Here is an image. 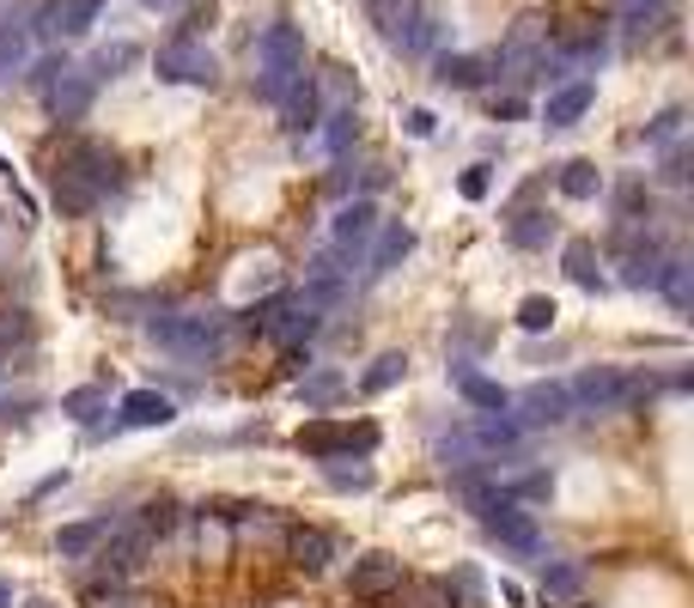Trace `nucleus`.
<instances>
[{
  "mask_svg": "<svg viewBox=\"0 0 694 608\" xmlns=\"http://www.w3.org/2000/svg\"><path fill=\"white\" fill-rule=\"evenodd\" d=\"M110 535V517H86V523H62V530H55V554H62V560H86V554H92L98 542H104Z\"/></svg>",
  "mask_w": 694,
  "mask_h": 608,
  "instance_id": "obj_26",
  "label": "nucleus"
},
{
  "mask_svg": "<svg viewBox=\"0 0 694 608\" xmlns=\"http://www.w3.org/2000/svg\"><path fill=\"white\" fill-rule=\"evenodd\" d=\"M506 243L512 250H548V243H555V213L548 207H512Z\"/></svg>",
  "mask_w": 694,
  "mask_h": 608,
  "instance_id": "obj_24",
  "label": "nucleus"
},
{
  "mask_svg": "<svg viewBox=\"0 0 694 608\" xmlns=\"http://www.w3.org/2000/svg\"><path fill=\"white\" fill-rule=\"evenodd\" d=\"M652 207V195H646V182H621L616 189V219L621 226H640V213Z\"/></svg>",
  "mask_w": 694,
  "mask_h": 608,
  "instance_id": "obj_41",
  "label": "nucleus"
},
{
  "mask_svg": "<svg viewBox=\"0 0 694 608\" xmlns=\"http://www.w3.org/2000/svg\"><path fill=\"white\" fill-rule=\"evenodd\" d=\"M408 256H415V226H402V219H378V231H371V256H366V280L396 274Z\"/></svg>",
  "mask_w": 694,
  "mask_h": 608,
  "instance_id": "obj_16",
  "label": "nucleus"
},
{
  "mask_svg": "<svg viewBox=\"0 0 694 608\" xmlns=\"http://www.w3.org/2000/svg\"><path fill=\"white\" fill-rule=\"evenodd\" d=\"M341 292H348V268H341V262L324 250V256L305 268V292H299V304H311V311H329Z\"/></svg>",
  "mask_w": 694,
  "mask_h": 608,
  "instance_id": "obj_22",
  "label": "nucleus"
},
{
  "mask_svg": "<svg viewBox=\"0 0 694 608\" xmlns=\"http://www.w3.org/2000/svg\"><path fill=\"white\" fill-rule=\"evenodd\" d=\"M324 481L336 486V493H371V486H378V474H371V463H354V469H348V463H324Z\"/></svg>",
  "mask_w": 694,
  "mask_h": 608,
  "instance_id": "obj_37",
  "label": "nucleus"
},
{
  "mask_svg": "<svg viewBox=\"0 0 694 608\" xmlns=\"http://www.w3.org/2000/svg\"><path fill=\"white\" fill-rule=\"evenodd\" d=\"M62 165H67V170H79V177L98 189V195H110V189H123V182H128L123 159H116L110 147H98V140H79V147H67Z\"/></svg>",
  "mask_w": 694,
  "mask_h": 608,
  "instance_id": "obj_15",
  "label": "nucleus"
},
{
  "mask_svg": "<svg viewBox=\"0 0 694 608\" xmlns=\"http://www.w3.org/2000/svg\"><path fill=\"white\" fill-rule=\"evenodd\" d=\"M609 256H616V280L633 292L658 287V268H664V250L646 238L640 226H616V238H609Z\"/></svg>",
  "mask_w": 694,
  "mask_h": 608,
  "instance_id": "obj_5",
  "label": "nucleus"
},
{
  "mask_svg": "<svg viewBox=\"0 0 694 608\" xmlns=\"http://www.w3.org/2000/svg\"><path fill=\"white\" fill-rule=\"evenodd\" d=\"M366 13L378 25V37L390 49H402V55H427L432 37H439V25L420 13V0H366Z\"/></svg>",
  "mask_w": 694,
  "mask_h": 608,
  "instance_id": "obj_4",
  "label": "nucleus"
},
{
  "mask_svg": "<svg viewBox=\"0 0 694 608\" xmlns=\"http://www.w3.org/2000/svg\"><path fill=\"white\" fill-rule=\"evenodd\" d=\"M354 135H359V116H354V104L348 110H336V116H329V152H336V159H348V147H354Z\"/></svg>",
  "mask_w": 694,
  "mask_h": 608,
  "instance_id": "obj_42",
  "label": "nucleus"
},
{
  "mask_svg": "<svg viewBox=\"0 0 694 608\" xmlns=\"http://www.w3.org/2000/svg\"><path fill=\"white\" fill-rule=\"evenodd\" d=\"M378 426L371 420H329V414H311L293 432V444L311 456V463H336V456H371L378 451Z\"/></svg>",
  "mask_w": 694,
  "mask_h": 608,
  "instance_id": "obj_3",
  "label": "nucleus"
},
{
  "mask_svg": "<svg viewBox=\"0 0 694 608\" xmlns=\"http://www.w3.org/2000/svg\"><path fill=\"white\" fill-rule=\"evenodd\" d=\"M128 523H135L147 542H165V535L177 530V499H147L135 517H128Z\"/></svg>",
  "mask_w": 694,
  "mask_h": 608,
  "instance_id": "obj_32",
  "label": "nucleus"
},
{
  "mask_svg": "<svg viewBox=\"0 0 694 608\" xmlns=\"http://www.w3.org/2000/svg\"><path fill=\"white\" fill-rule=\"evenodd\" d=\"M621 18H628V37H646V30H658L664 0H621Z\"/></svg>",
  "mask_w": 694,
  "mask_h": 608,
  "instance_id": "obj_40",
  "label": "nucleus"
},
{
  "mask_svg": "<svg viewBox=\"0 0 694 608\" xmlns=\"http://www.w3.org/2000/svg\"><path fill=\"white\" fill-rule=\"evenodd\" d=\"M147 535L135 530V523H110V535L98 542V572L110 578V584H123V578L140 572V560H147Z\"/></svg>",
  "mask_w": 694,
  "mask_h": 608,
  "instance_id": "obj_12",
  "label": "nucleus"
},
{
  "mask_svg": "<svg viewBox=\"0 0 694 608\" xmlns=\"http://www.w3.org/2000/svg\"><path fill=\"white\" fill-rule=\"evenodd\" d=\"M432 128H439V116H432V110H408V135H415V140H427Z\"/></svg>",
  "mask_w": 694,
  "mask_h": 608,
  "instance_id": "obj_48",
  "label": "nucleus"
},
{
  "mask_svg": "<svg viewBox=\"0 0 694 608\" xmlns=\"http://www.w3.org/2000/svg\"><path fill=\"white\" fill-rule=\"evenodd\" d=\"M572 408H591V414H621L628 408V371H616V365H591V371H579V378L567 383Z\"/></svg>",
  "mask_w": 694,
  "mask_h": 608,
  "instance_id": "obj_9",
  "label": "nucleus"
},
{
  "mask_svg": "<svg viewBox=\"0 0 694 608\" xmlns=\"http://www.w3.org/2000/svg\"><path fill=\"white\" fill-rule=\"evenodd\" d=\"M481 530L494 535L500 547H512V554H537V547H542L537 517H530L525 505H512V499H494V505H488V511H481Z\"/></svg>",
  "mask_w": 694,
  "mask_h": 608,
  "instance_id": "obj_11",
  "label": "nucleus"
},
{
  "mask_svg": "<svg viewBox=\"0 0 694 608\" xmlns=\"http://www.w3.org/2000/svg\"><path fill=\"white\" fill-rule=\"evenodd\" d=\"M402 378H408V353H378V359H371V371L359 378V390H366V395H384V390H396Z\"/></svg>",
  "mask_w": 694,
  "mask_h": 608,
  "instance_id": "obj_33",
  "label": "nucleus"
},
{
  "mask_svg": "<svg viewBox=\"0 0 694 608\" xmlns=\"http://www.w3.org/2000/svg\"><path fill=\"white\" fill-rule=\"evenodd\" d=\"M153 67H159V79H165V86H214V79H219L207 43H195V37H184V30H177L171 43H159Z\"/></svg>",
  "mask_w": 694,
  "mask_h": 608,
  "instance_id": "obj_6",
  "label": "nucleus"
},
{
  "mask_svg": "<svg viewBox=\"0 0 694 608\" xmlns=\"http://www.w3.org/2000/svg\"><path fill=\"white\" fill-rule=\"evenodd\" d=\"M299 74H305V30L280 18V25L263 30V43H256V91H263L268 104H280Z\"/></svg>",
  "mask_w": 694,
  "mask_h": 608,
  "instance_id": "obj_1",
  "label": "nucleus"
},
{
  "mask_svg": "<svg viewBox=\"0 0 694 608\" xmlns=\"http://www.w3.org/2000/svg\"><path fill=\"white\" fill-rule=\"evenodd\" d=\"M597 104V86L591 79H567L542 98V128H572V122H585V110Z\"/></svg>",
  "mask_w": 694,
  "mask_h": 608,
  "instance_id": "obj_19",
  "label": "nucleus"
},
{
  "mask_svg": "<svg viewBox=\"0 0 694 608\" xmlns=\"http://www.w3.org/2000/svg\"><path fill=\"white\" fill-rule=\"evenodd\" d=\"M128 61H135V49H128V43H116V49H104V55H98L92 67H86V74H92V79H104V74H116V67H128Z\"/></svg>",
  "mask_w": 694,
  "mask_h": 608,
  "instance_id": "obj_46",
  "label": "nucleus"
},
{
  "mask_svg": "<svg viewBox=\"0 0 694 608\" xmlns=\"http://www.w3.org/2000/svg\"><path fill=\"white\" fill-rule=\"evenodd\" d=\"M658 177H664V182H689V152L670 147V152H664V170H658Z\"/></svg>",
  "mask_w": 694,
  "mask_h": 608,
  "instance_id": "obj_47",
  "label": "nucleus"
},
{
  "mask_svg": "<svg viewBox=\"0 0 694 608\" xmlns=\"http://www.w3.org/2000/svg\"><path fill=\"white\" fill-rule=\"evenodd\" d=\"M341 390H348V378H341V371H305L299 402H305V408H329V402H341Z\"/></svg>",
  "mask_w": 694,
  "mask_h": 608,
  "instance_id": "obj_35",
  "label": "nucleus"
},
{
  "mask_svg": "<svg viewBox=\"0 0 694 608\" xmlns=\"http://www.w3.org/2000/svg\"><path fill=\"white\" fill-rule=\"evenodd\" d=\"M49 201H55V213H62V219H86V213L98 207V189L86 177H79V170H67V165H55V177H49Z\"/></svg>",
  "mask_w": 694,
  "mask_h": 608,
  "instance_id": "obj_21",
  "label": "nucleus"
},
{
  "mask_svg": "<svg viewBox=\"0 0 694 608\" xmlns=\"http://www.w3.org/2000/svg\"><path fill=\"white\" fill-rule=\"evenodd\" d=\"M25 608H55V603H43V596H37V603H25Z\"/></svg>",
  "mask_w": 694,
  "mask_h": 608,
  "instance_id": "obj_50",
  "label": "nucleus"
},
{
  "mask_svg": "<svg viewBox=\"0 0 694 608\" xmlns=\"http://www.w3.org/2000/svg\"><path fill=\"white\" fill-rule=\"evenodd\" d=\"M396 591H402V608H463L445 578H402Z\"/></svg>",
  "mask_w": 694,
  "mask_h": 608,
  "instance_id": "obj_30",
  "label": "nucleus"
},
{
  "mask_svg": "<svg viewBox=\"0 0 694 608\" xmlns=\"http://www.w3.org/2000/svg\"><path fill=\"white\" fill-rule=\"evenodd\" d=\"M98 13H104V0H49L31 30L49 37V43H62V37H86L98 25Z\"/></svg>",
  "mask_w": 694,
  "mask_h": 608,
  "instance_id": "obj_13",
  "label": "nucleus"
},
{
  "mask_svg": "<svg viewBox=\"0 0 694 608\" xmlns=\"http://www.w3.org/2000/svg\"><path fill=\"white\" fill-rule=\"evenodd\" d=\"M555 182H560L567 201H597L603 195V170L591 165V159H567V165L555 170Z\"/></svg>",
  "mask_w": 694,
  "mask_h": 608,
  "instance_id": "obj_28",
  "label": "nucleus"
},
{
  "mask_svg": "<svg viewBox=\"0 0 694 608\" xmlns=\"http://www.w3.org/2000/svg\"><path fill=\"white\" fill-rule=\"evenodd\" d=\"M31 61V25H0V79H13Z\"/></svg>",
  "mask_w": 694,
  "mask_h": 608,
  "instance_id": "obj_34",
  "label": "nucleus"
},
{
  "mask_svg": "<svg viewBox=\"0 0 694 608\" xmlns=\"http://www.w3.org/2000/svg\"><path fill=\"white\" fill-rule=\"evenodd\" d=\"M542 37H548V30H542V18H537V13H525L518 25H512V37L500 43L494 67H500L506 79H518V86H525V79H537L542 55H548V49H542Z\"/></svg>",
  "mask_w": 694,
  "mask_h": 608,
  "instance_id": "obj_8",
  "label": "nucleus"
},
{
  "mask_svg": "<svg viewBox=\"0 0 694 608\" xmlns=\"http://www.w3.org/2000/svg\"><path fill=\"white\" fill-rule=\"evenodd\" d=\"M25 334H31V317H25V311H0V353L13 347V341H25Z\"/></svg>",
  "mask_w": 694,
  "mask_h": 608,
  "instance_id": "obj_44",
  "label": "nucleus"
},
{
  "mask_svg": "<svg viewBox=\"0 0 694 608\" xmlns=\"http://www.w3.org/2000/svg\"><path fill=\"white\" fill-rule=\"evenodd\" d=\"M171 420H177V408L159 390H128L116 402V426H128V432H153V426H171Z\"/></svg>",
  "mask_w": 694,
  "mask_h": 608,
  "instance_id": "obj_20",
  "label": "nucleus"
},
{
  "mask_svg": "<svg viewBox=\"0 0 694 608\" xmlns=\"http://www.w3.org/2000/svg\"><path fill=\"white\" fill-rule=\"evenodd\" d=\"M104 408H110V395L98 390V383H79V390L62 395V414H67V420H79V426H92Z\"/></svg>",
  "mask_w": 694,
  "mask_h": 608,
  "instance_id": "obj_36",
  "label": "nucleus"
},
{
  "mask_svg": "<svg viewBox=\"0 0 694 608\" xmlns=\"http://www.w3.org/2000/svg\"><path fill=\"white\" fill-rule=\"evenodd\" d=\"M92 98H98V79L86 74V67H67V61L49 74V86H43V104H49L55 122H79L86 110H92Z\"/></svg>",
  "mask_w": 694,
  "mask_h": 608,
  "instance_id": "obj_10",
  "label": "nucleus"
},
{
  "mask_svg": "<svg viewBox=\"0 0 694 608\" xmlns=\"http://www.w3.org/2000/svg\"><path fill=\"white\" fill-rule=\"evenodd\" d=\"M371 231H378V201H371V195L348 201V207L336 213V250H329V256H336V262H359V250L371 243Z\"/></svg>",
  "mask_w": 694,
  "mask_h": 608,
  "instance_id": "obj_14",
  "label": "nucleus"
},
{
  "mask_svg": "<svg viewBox=\"0 0 694 608\" xmlns=\"http://www.w3.org/2000/svg\"><path fill=\"white\" fill-rule=\"evenodd\" d=\"M451 378H457V395L469 402V408H481V414H506L512 395L500 390L494 378H481V371H451Z\"/></svg>",
  "mask_w": 694,
  "mask_h": 608,
  "instance_id": "obj_29",
  "label": "nucleus"
},
{
  "mask_svg": "<svg viewBox=\"0 0 694 608\" xmlns=\"http://www.w3.org/2000/svg\"><path fill=\"white\" fill-rule=\"evenodd\" d=\"M147 7H177V0H147Z\"/></svg>",
  "mask_w": 694,
  "mask_h": 608,
  "instance_id": "obj_51",
  "label": "nucleus"
},
{
  "mask_svg": "<svg viewBox=\"0 0 694 608\" xmlns=\"http://www.w3.org/2000/svg\"><path fill=\"white\" fill-rule=\"evenodd\" d=\"M658 292L677 304V311H689L694 292H689V262H682V256H664V268H658Z\"/></svg>",
  "mask_w": 694,
  "mask_h": 608,
  "instance_id": "obj_39",
  "label": "nucleus"
},
{
  "mask_svg": "<svg viewBox=\"0 0 694 608\" xmlns=\"http://www.w3.org/2000/svg\"><path fill=\"white\" fill-rule=\"evenodd\" d=\"M280 122H287V135H311L317 128V79L299 74L293 86H287V98H280Z\"/></svg>",
  "mask_w": 694,
  "mask_h": 608,
  "instance_id": "obj_25",
  "label": "nucleus"
},
{
  "mask_svg": "<svg viewBox=\"0 0 694 608\" xmlns=\"http://www.w3.org/2000/svg\"><path fill=\"white\" fill-rule=\"evenodd\" d=\"M579 591H585V566H579V560H560V566H548V572H542V603H548V608L572 603Z\"/></svg>",
  "mask_w": 694,
  "mask_h": 608,
  "instance_id": "obj_31",
  "label": "nucleus"
},
{
  "mask_svg": "<svg viewBox=\"0 0 694 608\" xmlns=\"http://www.w3.org/2000/svg\"><path fill=\"white\" fill-rule=\"evenodd\" d=\"M147 341L189 365H214L226 353V317H147Z\"/></svg>",
  "mask_w": 694,
  "mask_h": 608,
  "instance_id": "obj_2",
  "label": "nucleus"
},
{
  "mask_svg": "<svg viewBox=\"0 0 694 608\" xmlns=\"http://www.w3.org/2000/svg\"><path fill=\"white\" fill-rule=\"evenodd\" d=\"M396 584H402V560H396V554H384V547H371V554H359V560H354V572H348V591H354V596H366V603H371V596H390Z\"/></svg>",
  "mask_w": 694,
  "mask_h": 608,
  "instance_id": "obj_18",
  "label": "nucleus"
},
{
  "mask_svg": "<svg viewBox=\"0 0 694 608\" xmlns=\"http://www.w3.org/2000/svg\"><path fill=\"white\" fill-rule=\"evenodd\" d=\"M488 189H494V165H469L457 177V195L463 201H488Z\"/></svg>",
  "mask_w": 694,
  "mask_h": 608,
  "instance_id": "obj_43",
  "label": "nucleus"
},
{
  "mask_svg": "<svg viewBox=\"0 0 694 608\" xmlns=\"http://www.w3.org/2000/svg\"><path fill=\"white\" fill-rule=\"evenodd\" d=\"M488 67H494L488 55H439L432 79H439V86H451V91H476L481 79H488Z\"/></svg>",
  "mask_w": 694,
  "mask_h": 608,
  "instance_id": "obj_27",
  "label": "nucleus"
},
{
  "mask_svg": "<svg viewBox=\"0 0 694 608\" xmlns=\"http://www.w3.org/2000/svg\"><path fill=\"white\" fill-rule=\"evenodd\" d=\"M0 359H7V353H0ZM0 371H7V365H0Z\"/></svg>",
  "mask_w": 694,
  "mask_h": 608,
  "instance_id": "obj_52",
  "label": "nucleus"
},
{
  "mask_svg": "<svg viewBox=\"0 0 694 608\" xmlns=\"http://www.w3.org/2000/svg\"><path fill=\"white\" fill-rule=\"evenodd\" d=\"M560 268H567L572 287L603 292V250H597V238H567V243H560Z\"/></svg>",
  "mask_w": 694,
  "mask_h": 608,
  "instance_id": "obj_23",
  "label": "nucleus"
},
{
  "mask_svg": "<svg viewBox=\"0 0 694 608\" xmlns=\"http://www.w3.org/2000/svg\"><path fill=\"white\" fill-rule=\"evenodd\" d=\"M0 608H13V584H0Z\"/></svg>",
  "mask_w": 694,
  "mask_h": 608,
  "instance_id": "obj_49",
  "label": "nucleus"
},
{
  "mask_svg": "<svg viewBox=\"0 0 694 608\" xmlns=\"http://www.w3.org/2000/svg\"><path fill=\"white\" fill-rule=\"evenodd\" d=\"M280 547H287V560L299 566V572H329V560H336V535L317 530V523H293V530H280Z\"/></svg>",
  "mask_w": 694,
  "mask_h": 608,
  "instance_id": "obj_17",
  "label": "nucleus"
},
{
  "mask_svg": "<svg viewBox=\"0 0 694 608\" xmlns=\"http://www.w3.org/2000/svg\"><path fill=\"white\" fill-rule=\"evenodd\" d=\"M677 135H682V104H670V110H664V116L646 128V140H652V147H664V140H677Z\"/></svg>",
  "mask_w": 694,
  "mask_h": 608,
  "instance_id": "obj_45",
  "label": "nucleus"
},
{
  "mask_svg": "<svg viewBox=\"0 0 694 608\" xmlns=\"http://www.w3.org/2000/svg\"><path fill=\"white\" fill-rule=\"evenodd\" d=\"M555 299H548V292H530V299H518V329L525 334H548L555 329Z\"/></svg>",
  "mask_w": 694,
  "mask_h": 608,
  "instance_id": "obj_38",
  "label": "nucleus"
},
{
  "mask_svg": "<svg viewBox=\"0 0 694 608\" xmlns=\"http://www.w3.org/2000/svg\"><path fill=\"white\" fill-rule=\"evenodd\" d=\"M506 414H512V420H518V426L530 432V426H567L579 408H572L567 383H548V378H542V383H530V390H518V395H512V402H506Z\"/></svg>",
  "mask_w": 694,
  "mask_h": 608,
  "instance_id": "obj_7",
  "label": "nucleus"
}]
</instances>
